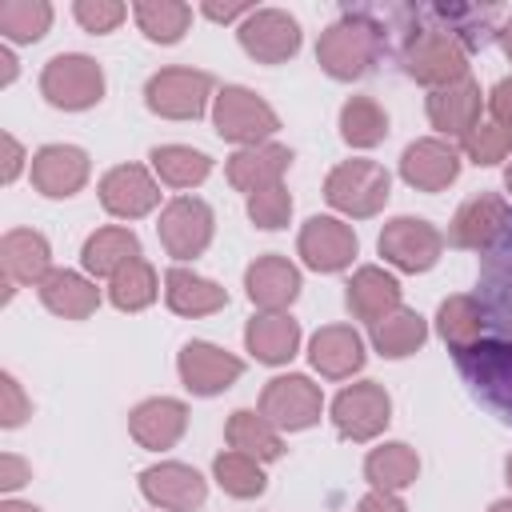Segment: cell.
Instances as JSON below:
<instances>
[{"instance_id": "6da1fadb", "label": "cell", "mask_w": 512, "mask_h": 512, "mask_svg": "<svg viewBox=\"0 0 512 512\" xmlns=\"http://www.w3.org/2000/svg\"><path fill=\"white\" fill-rule=\"evenodd\" d=\"M380 52H384V28L364 12H348L332 20L316 40V64L332 80H360L380 60Z\"/></svg>"}, {"instance_id": "7a4b0ae2", "label": "cell", "mask_w": 512, "mask_h": 512, "mask_svg": "<svg viewBox=\"0 0 512 512\" xmlns=\"http://www.w3.org/2000/svg\"><path fill=\"white\" fill-rule=\"evenodd\" d=\"M400 64L428 92L432 88H448V84H456V80L468 76V44L460 40L456 28L432 24V28H420V32H412L404 40Z\"/></svg>"}, {"instance_id": "3957f363", "label": "cell", "mask_w": 512, "mask_h": 512, "mask_svg": "<svg viewBox=\"0 0 512 512\" xmlns=\"http://www.w3.org/2000/svg\"><path fill=\"white\" fill-rule=\"evenodd\" d=\"M212 128L220 140L236 148H252V144H268L280 132V116L260 92L244 84H224L212 96Z\"/></svg>"}, {"instance_id": "277c9868", "label": "cell", "mask_w": 512, "mask_h": 512, "mask_svg": "<svg viewBox=\"0 0 512 512\" xmlns=\"http://www.w3.org/2000/svg\"><path fill=\"white\" fill-rule=\"evenodd\" d=\"M392 196V176L376 160H340L324 180V200L352 220L376 216Z\"/></svg>"}, {"instance_id": "5b68a950", "label": "cell", "mask_w": 512, "mask_h": 512, "mask_svg": "<svg viewBox=\"0 0 512 512\" xmlns=\"http://www.w3.org/2000/svg\"><path fill=\"white\" fill-rule=\"evenodd\" d=\"M40 96L64 112L96 108L104 100V68L88 52H60L40 72Z\"/></svg>"}, {"instance_id": "8992f818", "label": "cell", "mask_w": 512, "mask_h": 512, "mask_svg": "<svg viewBox=\"0 0 512 512\" xmlns=\"http://www.w3.org/2000/svg\"><path fill=\"white\" fill-rule=\"evenodd\" d=\"M156 236L164 244V252L176 260V264H188L196 256L208 252L212 236H216V212L208 200L200 196H172L164 208H160V220H156Z\"/></svg>"}, {"instance_id": "52a82bcc", "label": "cell", "mask_w": 512, "mask_h": 512, "mask_svg": "<svg viewBox=\"0 0 512 512\" xmlns=\"http://www.w3.org/2000/svg\"><path fill=\"white\" fill-rule=\"evenodd\" d=\"M212 96H216L212 92V76L204 68H184V64L160 68L144 84L148 112H156L164 120H196V116H204Z\"/></svg>"}, {"instance_id": "ba28073f", "label": "cell", "mask_w": 512, "mask_h": 512, "mask_svg": "<svg viewBox=\"0 0 512 512\" xmlns=\"http://www.w3.org/2000/svg\"><path fill=\"white\" fill-rule=\"evenodd\" d=\"M456 368L476 388V396L512 424V340H480L456 352Z\"/></svg>"}, {"instance_id": "9c48e42d", "label": "cell", "mask_w": 512, "mask_h": 512, "mask_svg": "<svg viewBox=\"0 0 512 512\" xmlns=\"http://www.w3.org/2000/svg\"><path fill=\"white\" fill-rule=\"evenodd\" d=\"M328 416H332V428L344 440L368 444V440H376L388 428V420H392V396L376 380H356V384H348V388L336 392Z\"/></svg>"}, {"instance_id": "30bf717a", "label": "cell", "mask_w": 512, "mask_h": 512, "mask_svg": "<svg viewBox=\"0 0 512 512\" xmlns=\"http://www.w3.org/2000/svg\"><path fill=\"white\" fill-rule=\"evenodd\" d=\"M376 248L384 256V264H392L396 272H428L436 268L440 252H444V232L436 224H428L424 216H392L380 236Z\"/></svg>"}, {"instance_id": "8fae6325", "label": "cell", "mask_w": 512, "mask_h": 512, "mask_svg": "<svg viewBox=\"0 0 512 512\" xmlns=\"http://www.w3.org/2000/svg\"><path fill=\"white\" fill-rule=\"evenodd\" d=\"M260 412L280 432H304V428L320 424V416H324V392L304 372H284V376H272L260 388Z\"/></svg>"}, {"instance_id": "7c38bea8", "label": "cell", "mask_w": 512, "mask_h": 512, "mask_svg": "<svg viewBox=\"0 0 512 512\" xmlns=\"http://www.w3.org/2000/svg\"><path fill=\"white\" fill-rule=\"evenodd\" d=\"M236 40L256 64H284V60H292L300 52L304 32H300V20L292 12L256 8L248 20L236 24Z\"/></svg>"}, {"instance_id": "4fadbf2b", "label": "cell", "mask_w": 512, "mask_h": 512, "mask_svg": "<svg viewBox=\"0 0 512 512\" xmlns=\"http://www.w3.org/2000/svg\"><path fill=\"white\" fill-rule=\"evenodd\" d=\"M176 372L192 396H220L244 376V360L212 340H188L176 352Z\"/></svg>"}, {"instance_id": "5bb4252c", "label": "cell", "mask_w": 512, "mask_h": 512, "mask_svg": "<svg viewBox=\"0 0 512 512\" xmlns=\"http://www.w3.org/2000/svg\"><path fill=\"white\" fill-rule=\"evenodd\" d=\"M360 252L356 228L344 224L340 216H308L300 236H296V256L312 272H344Z\"/></svg>"}, {"instance_id": "9a60e30c", "label": "cell", "mask_w": 512, "mask_h": 512, "mask_svg": "<svg viewBox=\"0 0 512 512\" xmlns=\"http://www.w3.org/2000/svg\"><path fill=\"white\" fill-rule=\"evenodd\" d=\"M508 228H512L508 200L496 196V192H480V196H468L452 212V220H448V244L468 248V252H488Z\"/></svg>"}, {"instance_id": "2e32d148", "label": "cell", "mask_w": 512, "mask_h": 512, "mask_svg": "<svg viewBox=\"0 0 512 512\" xmlns=\"http://www.w3.org/2000/svg\"><path fill=\"white\" fill-rule=\"evenodd\" d=\"M28 172H32V188L40 196L68 200V196H76L88 184L92 160H88V152L80 144H44V148L32 152Z\"/></svg>"}, {"instance_id": "e0dca14e", "label": "cell", "mask_w": 512, "mask_h": 512, "mask_svg": "<svg viewBox=\"0 0 512 512\" xmlns=\"http://www.w3.org/2000/svg\"><path fill=\"white\" fill-rule=\"evenodd\" d=\"M100 208L116 220H140L160 204V180L144 164H116L100 176Z\"/></svg>"}, {"instance_id": "ac0fdd59", "label": "cell", "mask_w": 512, "mask_h": 512, "mask_svg": "<svg viewBox=\"0 0 512 512\" xmlns=\"http://www.w3.org/2000/svg\"><path fill=\"white\" fill-rule=\"evenodd\" d=\"M140 492L156 512H192L208 496V480L180 460H160L140 472Z\"/></svg>"}, {"instance_id": "d6986e66", "label": "cell", "mask_w": 512, "mask_h": 512, "mask_svg": "<svg viewBox=\"0 0 512 512\" xmlns=\"http://www.w3.org/2000/svg\"><path fill=\"white\" fill-rule=\"evenodd\" d=\"M460 148L440 136H420L400 152V180L416 192H444L460 176Z\"/></svg>"}, {"instance_id": "ffe728a7", "label": "cell", "mask_w": 512, "mask_h": 512, "mask_svg": "<svg viewBox=\"0 0 512 512\" xmlns=\"http://www.w3.org/2000/svg\"><path fill=\"white\" fill-rule=\"evenodd\" d=\"M480 108H484V92L472 76H464L448 88H432L424 100L428 124L440 132V140H456V144L480 124Z\"/></svg>"}, {"instance_id": "44dd1931", "label": "cell", "mask_w": 512, "mask_h": 512, "mask_svg": "<svg viewBox=\"0 0 512 512\" xmlns=\"http://www.w3.org/2000/svg\"><path fill=\"white\" fill-rule=\"evenodd\" d=\"M128 432L148 452H168L188 432V404L176 396H148L128 412Z\"/></svg>"}, {"instance_id": "7402d4cb", "label": "cell", "mask_w": 512, "mask_h": 512, "mask_svg": "<svg viewBox=\"0 0 512 512\" xmlns=\"http://www.w3.org/2000/svg\"><path fill=\"white\" fill-rule=\"evenodd\" d=\"M244 292L256 312H288L300 296V268L280 252H264L244 268Z\"/></svg>"}, {"instance_id": "603a6c76", "label": "cell", "mask_w": 512, "mask_h": 512, "mask_svg": "<svg viewBox=\"0 0 512 512\" xmlns=\"http://www.w3.org/2000/svg\"><path fill=\"white\" fill-rule=\"evenodd\" d=\"M52 272V244L36 228H8L0 236V276L12 288H36Z\"/></svg>"}, {"instance_id": "cb8c5ba5", "label": "cell", "mask_w": 512, "mask_h": 512, "mask_svg": "<svg viewBox=\"0 0 512 512\" xmlns=\"http://www.w3.org/2000/svg\"><path fill=\"white\" fill-rule=\"evenodd\" d=\"M292 168V148L288 144H252V148H236L224 164V176L236 192L244 196H256L272 184H284V172Z\"/></svg>"}, {"instance_id": "d4e9b609", "label": "cell", "mask_w": 512, "mask_h": 512, "mask_svg": "<svg viewBox=\"0 0 512 512\" xmlns=\"http://www.w3.org/2000/svg\"><path fill=\"white\" fill-rule=\"evenodd\" d=\"M308 360L324 380H348L364 368V336L352 324H324L308 340Z\"/></svg>"}, {"instance_id": "484cf974", "label": "cell", "mask_w": 512, "mask_h": 512, "mask_svg": "<svg viewBox=\"0 0 512 512\" xmlns=\"http://www.w3.org/2000/svg\"><path fill=\"white\" fill-rule=\"evenodd\" d=\"M344 304H348V312L356 316V320H364L368 328L376 324V320H384L388 312H396L404 300H400V280L388 272V268H380V264H364V268H356L352 276H348V284H344Z\"/></svg>"}, {"instance_id": "4316f807", "label": "cell", "mask_w": 512, "mask_h": 512, "mask_svg": "<svg viewBox=\"0 0 512 512\" xmlns=\"http://www.w3.org/2000/svg\"><path fill=\"white\" fill-rule=\"evenodd\" d=\"M36 296L40 304L60 316V320H88L96 308H100V288L88 272H76V268H52L40 284H36Z\"/></svg>"}, {"instance_id": "83f0119b", "label": "cell", "mask_w": 512, "mask_h": 512, "mask_svg": "<svg viewBox=\"0 0 512 512\" xmlns=\"http://www.w3.org/2000/svg\"><path fill=\"white\" fill-rule=\"evenodd\" d=\"M164 304L176 316L196 320V316H212V312L228 308V288L208 280V276H200V272H192L188 264H172L164 272Z\"/></svg>"}, {"instance_id": "f1b7e54d", "label": "cell", "mask_w": 512, "mask_h": 512, "mask_svg": "<svg viewBox=\"0 0 512 512\" xmlns=\"http://www.w3.org/2000/svg\"><path fill=\"white\" fill-rule=\"evenodd\" d=\"M244 348L260 364H288L300 352V320L292 312H256L244 324Z\"/></svg>"}, {"instance_id": "f546056e", "label": "cell", "mask_w": 512, "mask_h": 512, "mask_svg": "<svg viewBox=\"0 0 512 512\" xmlns=\"http://www.w3.org/2000/svg\"><path fill=\"white\" fill-rule=\"evenodd\" d=\"M136 256H140V236L124 224H104V228L88 232V240L80 248V264L92 280H112Z\"/></svg>"}, {"instance_id": "4dcf8cb0", "label": "cell", "mask_w": 512, "mask_h": 512, "mask_svg": "<svg viewBox=\"0 0 512 512\" xmlns=\"http://www.w3.org/2000/svg\"><path fill=\"white\" fill-rule=\"evenodd\" d=\"M224 440H228V448L260 460V464H272L284 456V436L260 408H236L224 424Z\"/></svg>"}, {"instance_id": "1f68e13d", "label": "cell", "mask_w": 512, "mask_h": 512, "mask_svg": "<svg viewBox=\"0 0 512 512\" xmlns=\"http://www.w3.org/2000/svg\"><path fill=\"white\" fill-rule=\"evenodd\" d=\"M416 476H420V456L404 440H384L364 456V480L376 492H396L400 496L404 488L416 484Z\"/></svg>"}, {"instance_id": "d6a6232c", "label": "cell", "mask_w": 512, "mask_h": 512, "mask_svg": "<svg viewBox=\"0 0 512 512\" xmlns=\"http://www.w3.org/2000/svg\"><path fill=\"white\" fill-rule=\"evenodd\" d=\"M484 324H488L484 320V304L476 296H468V292H452L436 308V332L452 348V356L472 348V344H480L484 340Z\"/></svg>"}, {"instance_id": "836d02e7", "label": "cell", "mask_w": 512, "mask_h": 512, "mask_svg": "<svg viewBox=\"0 0 512 512\" xmlns=\"http://www.w3.org/2000/svg\"><path fill=\"white\" fill-rule=\"evenodd\" d=\"M424 340H428V320L416 308H404V304L372 324V348L384 360H404V356L420 352Z\"/></svg>"}, {"instance_id": "e575fe53", "label": "cell", "mask_w": 512, "mask_h": 512, "mask_svg": "<svg viewBox=\"0 0 512 512\" xmlns=\"http://www.w3.org/2000/svg\"><path fill=\"white\" fill-rule=\"evenodd\" d=\"M148 160H152V176L168 188H196L212 176V156L188 144H156Z\"/></svg>"}, {"instance_id": "d590c367", "label": "cell", "mask_w": 512, "mask_h": 512, "mask_svg": "<svg viewBox=\"0 0 512 512\" xmlns=\"http://www.w3.org/2000/svg\"><path fill=\"white\" fill-rule=\"evenodd\" d=\"M340 140L352 148H376L388 136V112L376 96H348L340 104Z\"/></svg>"}, {"instance_id": "8d00e7d4", "label": "cell", "mask_w": 512, "mask_h": 512, "mask_svg": "<svg viewBox=\"0 0 512 512\" xmlns=\"http://www.w3.org/2000/svg\"><path fill=\"white\" fill-rule=\"evenodd\" d=\"M132 20L152 44H180L192 24V8L180 0H140L132 4Z\"/></svg>"}, {"instance_id": "74e56055", "label": "cell", "mask_w": 512, "mask_h": 512, "mask_svg": "<svg viewBox=\"0 0 512 512\" xmlns=\"http://www.w3.org/2000/svg\"><path fill=\"white\" fill-rule=\"evenodd\" d=\"M156 296H160V276H156V268L144 256H136L132 264H124L108 280V300L120 312H144L148 304H156Z\"/></svg>"}, {"instance_id": "f35d334b", "label": "cell", "mask_w": 512, "mask_h": 512, "mask_svg": "<svg viewBox=\"0 0 512 512\" xmlns=\"http://www.w3.org/2000/svg\"><path fill=\"white\" fill-rule=\"evenodd\" d=\"M212 480H216L232 500H256V496H264V488H268L264 464L252 460V456H244V452H236V448L216 452V460H212Z\"/></svg>"}, {"instance_id": "ab89813d", "label": "cell", "mask_w": 512, "mask_h": 512, "mask_svg": "<svg viewBox=\"0 0 512 512\" xmlns=\"http://www.w3.org/2000/svg\"><path fill=\"white\" fill-rule=\"evenodd\" d=\"M52 28L48 0H0V36L8 44H36Z\"/></svg>"}, {"instance_id": "60d3db41", "label": "cell", "mask_w": 512, "mask_h": 512, "mask_svg": "<svg viewBox=\"0 0 512 512\" xmlns=\"http://www.w3.org/2000/svg\"><path fill=\"white\" fill-rule=\"evenodd\" d=\"M456 148H460V156H468L476 168H492V164H500V160L512 156V128H504V124H496V120H480Z\"/></svg>"}, {"instance_id": "b9f144b4", "label": "cell", "mask_w": 512, "mask_h": 512, "mask_svg": "<svg viewBox=\"0 0 512 512\" xmlns=\"http://www.w3.org/2000/svg\"><path fill=\"white\" fill-rule=\"evenodd\" d=\"M292 208H296V204H292V192H288L284 184H272V188L248 196V220H252L256 228H264V232L284 228V224L292 220Z\"/></svg>"}, {"instance_id": "7bdbcfd3", "label": "cell", "mask_w": 512, "mask_h": 512, "mask_svg": "<svg viewBox=\"0 0 512 512\" xmlns=\"http://www.w3.org/2000/svg\"><path fill=\"white\" fill-rule=\"evenodd\" d=\"M72 16H76V24H80L84 32L108 36V32H116V28L124 24L128 4H120V0H76V4H72Z\"/></svg>"}, {"instance_id": "ee69618b", "label": "cell", "mask_w": 512, "mask_h": 512, "mask_svg": "<svg viewBox=\"0 0 512 512\" xmlns=\"http://www.w3.org/2000/svg\"><path fill=\"white\" fill-rule=\"evenodd\" d=\"M32 416V400L12 372H0V428H20Z\"/></svg>"}, {"instance_id": "f6af8a7d", "label": "cell", "mask_w": 512, "mask_h": 512, "mask_svg": "<svg viewBox=\"0 0 512 512\" xmlns=\"http://www.w3.org/2000/svg\"><path fill=\"white\" fill-rule=\"evenodd\" d=\"M28 480H32V464H28L24 456H16V452H4V456H0V492L12 496V492H20Z\"/></svg>"}, {"instance_id": "bcb514c9", "label": "cell", "mask_w": 512, "mask_h": 512, "mask_svg": "<svg viewBox=\"0 0 512 512\" xmlns=\"http://www.w3.org/2000/svg\"><path fill=\"white\" fill-rule=\"evenodd\" d=\"M0 144H4V164H0V180L4 184H16L20 180V172H24V164H32L28 160V152H24V144L12 136V132H4L0 136Z\"/></svg>"}, {"instance_id": "7dc6e473", "label": "cell", "mask_w": 512, "mask_h": 512, "mask_svg": "<svg viewBox=\"0 0 512 512\" xmlns=\"http://www.w3.org/2000/svg\"><path fill=\"white\" fill-rule=\"evenodd\" d=\"M488 112H492L496 124L512 128V76H504V80H496L488 88Z\"/></svg>"}, {"instance_id": "c3c4849f", "label": "cell", "mask_w": 512, "mask_h": 512, "mask_svg": "<svg viewBox=\"0 0 512 512\" xmlns=\"http://www.w3.org/2000/svg\"><path fill=\"white\" fill-rule=\"evenodd\" d=\"M256 12V4H216V0H208V4H200V16H208V20H216V24H240V20H248Z\"/></svg>"}, {"instance_id": "681fc988", "label": "cell", "mask_w": 512, "mask_h": 512, "mask_svg": "<svg viewBox=\"0 0 512 512\" xmlns=\"http://www.w3.org/2000/svg\"><path fill=\"white\" fill-rule=\"evenodd\" d=\"M356 512H408L404 508V500L396 496V492H364L360 496V504H356Z\"/></svg>"}, {"instance_id": "f907efd6", "label": "cell", "mask_w": 512, "mask_h": 512, "mask_svg": "<svg viewBox=\"0 0 512 512\" xmlns=\"http://www.w3.org/2000/svg\"><path fill=\"white\" fill-rule=\"evenodd\" d=\"M16 72H20V64H16V56H12V48H8V44H0V84L8 88V84L16 80Z\"/></svg>"}, {"instance_id": "816d5d0a", "label": "cell", "mask_w": 512, "mask_h": 512, "mask_svg": "<svg viewBox=\"0 0 512 512\" xmlns=\"http://www.w3.org/2000/svg\"><path fill=\"white\" fill-rule=\"evenodd\" d=\"M0 512H44V508H36V504H28V500H16V496H8V500L0 504Z\"/></svg>"}, {"instance_id": "f5cc1de1", "label": "cell", "mask_w": 512, "mask_h": 512, "mask_svg": "<svg viewBox=\"0 0 512 512\" xmlns=\"http://www.w3.org/2000/svg\"><path fill=\"white\" fill-rule=\"evenodd\" d=\"M496 36H500V48H504V56L512 60V16L500 24V32H496Z\"/></svg>"}, {"instance_id": "db71d44e", "label": "cell", "mask_w": 512, "mask_h": 512, "mask_svg": "<svg viewBox=\"0 0 512 512\" xmlns=\"http://www.w3.org/2000/svg\"><path fill=\"white\" fill-rule=\"evenodd\" d=\"M488 512H512V496H504V500H496Z\"/></svg>"}, {"instance_id": "11a10c76", "label": "cell", "mask_w": 512, "mask_h": 512, "mask_svg": "<svg viewBox=\"0 0 512 512\" xmlns=\"http://www.w3.org/2000/svg\"><path fill=\"white\" fill-rule=\"evenodd\" d=\"M504 480H508V488H512V452H508V460H504Z\"/></svg>"}, {"instance_id": "9f6ffc18", "label": "cell", "mask_w": 512, "mask_h": 512, "mask_svg": "<svg viewBox=\"0 0 512 512\" xmlns=\"http://www.w3.org/2000/svg\"><path fill=\"white\" fill-rule=\"evenodd\" d=\"M504 188H508V196H512V160H508V168H504Z\"/></svg>"}]
</instances>
